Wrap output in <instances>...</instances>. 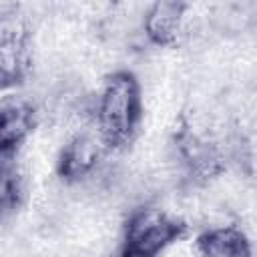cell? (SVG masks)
<instances>
[{
    "mask_svg": "<svg viewBox=\"0 0 257 257\" xmlns=\"http://www.w3.org/2000/svg\"><path fill=\"white\" fill-rule=\"evenodd\" d=\"M141 114L139 84L133 74L118 72L108 78L98 102V126L108 145H122L131 139Z\"/></svg>",
    "mask_w": 257,
    "mask_h": 257,
    "instance_id": "obj_1",
    "label": "cell"
},
{
    "mask_svg": "<svg viewBox=\"0 0 257 257\" xmlns=\"http://www.w3.org/2000/svg\"><path fill=\"white\" fill-rule=\"evenodd\" d=\"M183 233V225L157 209H143L126 225L122 257H157Z\"/></svg>",
    "mask_w": 257,
    "mask_h": 257,
    "instance_id": "obj_2",
    "label": "cell"
},
{
    "mask_svg": "<svg viewBox=\"0 0 257 257\" xmlns=\"http://www.w3.org/2000/svg\"><path fill=\"white\" fill-rule=\"evenodd\" d=\"M199 251L203 257H251L245 235L235 227L207 231L199 239Z\"/></svg>",
    "mask_w": 257,
    "mask_h": 257,
    "instance_id": "obj_3",
    "label": "cell"
},
{
    "mask_svg": "<svg viewBox=\"0 0 257 257\" xmlns=\"http://www.w3.org/2000/svg\"><path fill=\"white\" fill-rule=\"evenodd\" d=\"M183 4L177 2H159L147 14V30L157 42H171L177 38L181 28Z\"/></svg>",
    "mask_w": 257,
    "mask_h": 257,
    "instance_id": "obj_4",
    "label": "cell"
},
{
    "mask_svg": "<svg viewBox=\"0 0 257 257\" xmlns=\"http://www.w3.org/2000/svg\"><path fill=\"white\" fill-rule=\"evenodd\" d=\"M96 161V145L86 137H76L62 153L60 173L68 179L84 175Z\"/></svg>",
    "mask_w": 257,
    "mask_h": 257,
    "instance_id": "obj_5",
    "label": "cell"
},
{
    "mask_svg": "<svg viewBox=\"0 0 257 257\" xmlns=\"http://www.w3.org/2000/svg\"><path fill=\"white\" fill-rule=\"evenodd\" d=\"M30 128V112L22 104H4L2 108V126H0V141L4 153L16 147L20 139Z\"/></svg>",
    "mask_w": 257,
    "mask_h": 257,
    "instance_id": "obj_6",
    "label": "cell"
}]
</instances>
